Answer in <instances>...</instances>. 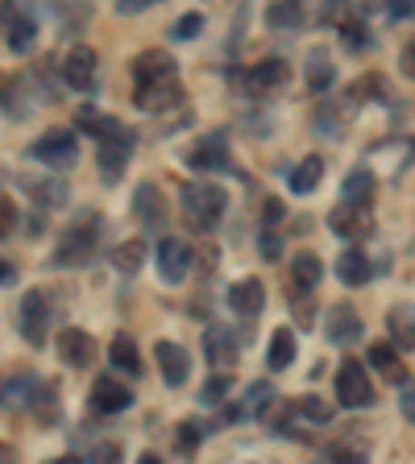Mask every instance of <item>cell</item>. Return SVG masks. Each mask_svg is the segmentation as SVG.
<instances>
[{
  "instance_id": "1",
  "label": "cell",
  "mask_w": 415,
  "mask_h": 464,
  "mask_svg": "<svg viewBox=\"0 0 415 464\" xmlns=\"http://www.w3.org/2000/svg\"><path fill=\"white\" fill-rule=\"evenodd\" d=\"M224 191L221 187H212V183H200V187H187L183 191V216H187V224H192L195 232H212L216 224H221V216H224Z\"/></svg>"
},
{
  "instance_id": "2",
  "label": "cell",
  "mask_w": 415,
  "mask_h": 464,
  "mask_svg": "<svg viewBox=\"0 0 415 464\" xmlns=\"http://www.w3.org/2000/svg\"><path fill=\"white\" fill-rule=\"evenodd\" d=\"M29 158L50 166V170H67V166L79 158V137L71 133V129H50V133H42L38 141H34Z\"/></svg>"
},
{
  "instance_id": "3",
  "label": "cell",
  "mask_w": 415,
  "mask_h": 464,
  "mask_svg": "<svg viewBox=\"0 0 415 464\" xmlns=\"http://www.w3.org/2000/svg\"><path fill=\"white\" fill-rule=\"evenodd\" d=\"M0 21H5V38H9L13 54H29L34 42H38V21H34V13H29L21 0H5V5H0Z\"/></svg>"
},
{
  "instance_id": "4",
  "label": "cell",
  "mask_w": 415,
  "mask_h": 464,
  "mask_svg": "<svg viewBox=\"0 0 415 464\" xmlns=\"http://www.w3.org/2000/svg\"><path fill=\"white\" fill-rule=\"evenodd\" d=\"M337 402L349 406V411L374 402V386H370L366 365H361V361H345V365L337 369Z\"/></svg>"
},
{
  "instance_id": "5",
  "label": "cell",
  "mask_w": 415,
  "mask_h": 464,
  "mask_svg": "<svg viewBox=\"0 0 415 464\" xmlns=\"http://www.w3.org/2000/svg\"><path fill=\"white\" fill-rule=\"evenodd\" d=\"M129 154H133V133H129L125 125L116 129V133L100 137V174H104V183H116V179H121Z\"/></svg>"
},
{
  "instance_id": "6",
  "label": "cell",
  "mask_w": 415,
  "mask_h": 464,
  "mask_svg": "<svg viewBox=\"0 0 415 464\" xmlns=\"http://www.w3.org/2000/svg\"><path fill=\"white\" fill-rule=\"evenodd\" d=\"M46 332H50V303L42 290H29L25 299H21V336L34 348H42L46 344Z\"/></svg>"
},
{
  "instance_id": "7",
  "label": "cell",
  "mask_w": 415,
  "mask_h": 464,
  "mask_svg": "<svg viewBox=\"0 0 415 464\" xmlns=\"http://www.w3.org/2000/svg\"><path fill=\"white\" fill-rule=\"evenodd\" d=\"M133 104L142 112H166V108L183 104V87L179 79H163V83H137L133 87Z\"/></svg>"
},
{
  "instance_id": "8",
  "label": "cell",
  "mask_w": 415,
  "mask_h": 464,
  "mask_svg": "<svg viewBox=\"0 0 415 464\" xmlns=\"http://www.w3.org/2000/svg\"><path fill=\"white\" fill-rule=\"evenodd\" d=\"M92 249H96V232H92V220L75 224V228H67V237H63V245L54 249V266H84L87 257H92Z\"/></svg>"
},
{
  "instance_id": "9",
  "label": "cell",
  "mask_w": 415,
  "mask_h": 464,
  "mask_svg": "<svg viewBox=\"0 0 415 464\" xmlns=\"http://www.w3.org/2000/svg\"><path fill=\"white\" fill-rule=\"evenodd\" d=\"M63 83L75 87V92H92L96 87V54H92V46H75L63 58Z\"/></svg>"
},
{
  "instance_id": "10",
  "label": "cell",
  "mask_w": 415,
  "mask_h": 464,
  "mask_svg": "<svg viewBox=\"0 0 415 464\" xmlns=\"http://www.w3.org/2000/svg\"><path fill=\"white\" fill-rule=\"evenodd\" d=\"M163 79H179V67L166 50H145L133 58V83H163Z\"/></svg>"
},
{
  "instance_id": "11",
  "label": "cell",
  "mask_w": 415,
  "mask_h": 464,
  "mask_svg": "<svg viewBox=\"0 0 415 464\" xmlns=\"http://www.w3.org/2000/svg\"><path fill=\"white\" fill-rule=\"evenodd\" d=\"M187 270H192V249H187L183 241H174V237H166L163 245H158V274H163V282H183Z\"/></svg>"
},
{
  "instance_id": "12",
  "label": "cell",
  "mask_w": 415,
  "mask_h": 464,
  "mask_svg": "<svg viewBox=\"0 0 415 464\" xmlns=\"http://www.w3.org/2000/svg\"><path fill=\"white\" fill-rule=\"evenodd\" d=\"M58 357L67 361L71 369L92 365V357H96V340L87 336L84 328H63L58 332Z\"/></svg>"
},
{
  "instance_id": "13",
  "label": "cell",
  "mask_w": 415,
  "mask_h": 464,
  "mask_svg": "<svg viewBox=\"0 0 415 464\" xmlns=\"http://www.w3.org/2000/svg\"><path fill=\"white\" fill-rule=\"evenodd\" d=\"M154 357H158V369H163V382H166V386H183L187 377H192V357H187V348L163 340V344L154 348Z\"/></svg>"
},
{
  "instance_id": "14",
  "label": "cell",
  "mask_w": 415,
  "mask_h": 464,
  "mask_svg": "<svg viewBox=\"0 0 415 464\" xmlns=\"http://www.w3.org/2000/svg\"><path fill=\"white\" fill-rule=\"evenodd\" d=\"M224 162H229V150H224V137L212 133V137H200V141L192 145V154H187V166L200 174L208 170H224Z\"/></svg>"
},
{
  "instance_id": "15",
  "label": "cell",
  "mask_w": 415,
  "mask_h": 464,
  "mask_svg": "<svg viewBox=\"0 0 415 464\" xmlns=\"http://www.w3.org/2000/svg\"><path fill=\"white\" fill-rule=\"evenodd\" d=\"M133 216L145 224V228H163L166 224V203H163V195H158L154 183H142L133 191Z\"/></svg>"
},
{
  "instance_id": "16",
  "label": "cell",
  "mask_w": 415,
  "mask_h": 464,
  "mask_svg": "<svg viewBox=\"0 0 415 464\" xmlns=\"http://www.w3.org/2000/svg\"><path fill=\"white\" fill-rule=\"evenodd\" d=\"M133 402V390L113 382V377H100L96 386H92V406H96L100 415H116V411H125Z\"/></svg>"
},
{
  "instance_id": "17",
  "label": "cell",
  "mask_w": 415,
  "mask_h": 464,
  "mask_svg": "<svg viewBox=\"0 0 415 464\" xmlns=\"http://www.w3.org/2000/svg\"><path fill=\"white\" fill-rule=\"evenodd\" d=\"M237 340H232V332L229 328H208L203 332V357L212 361V365H221V369H229L232 361H237Z\"/></svg>"
},
{
  "instance_id": "18",
  "label": "cell",
  "mask_w": 415,
  "mask_h": 464,
  "mask_svg": "<svg viewBox=\"0 0 415 464\" xmlns=\"http://www.w3.org/2000/svg\"><path fill=\"white\" fill-rule=\"evenodd\" d=\"M324 332H329V340L332 344H349V340H358L361 336V319H358V311L353 307H332L329 311V319H324Z\"/></svg>"
},
{
  "instance_id": "19",
  "label": "cell",
  "mask_w": 415,
  "mask_h": 464,
  "mask_svg": "<svg viewBox=\"0 0 415 464\" xmlns=\"http://www.w3.org/2000/svg\"><path fill=\"white\" fill-rule=\"evenodd\" d=\"M38 386H42L38 377L17 373L9 386H0V406H9V411H29V406L38 402V394H34Z\"/></svg>"
},
{
  "instance_id": "20",
  "label": "cell",
  "mask_w": 415,
  "mask_h": 464,
  "mask_svg": "<svg viewBox=\"0 0 415 464\" xmlns=\"http://www.w3.org/2000/svg\"><path fill=\"white\" fill-rule=\"evenodd\" d=\"M229 303H232V311H237V315H258L262 311V303H266V286H262L258 278H242L237 282V286L229 290Z\"/></svg>"
},
{
  "instance_id": "21",
  "label": "cell",
  "mask_w": 415,
  "mask_h": 464,
  "mask_svg": "<svg viewBox=\"0 0 415 464\" xmlns=\"http://www.w3.org/2000/svg\"><path fill=\"white\" fill-rule=\"evenodd\" d=\"M332 232H341V237H366L370 232L366 203H341L337 212H332Z\"/></svg>"
},
{
  "instance_id": "22",
  "label": "cell",
  "mask_w": 415,
  "mask_h": 464,
  "mask_svg": "<svg viewBox=\"0 0 415 464\" xmlns=\"http://www.w3.org/2000/svg\"><path fill=\"white\" fill-rule=\"evenodd\" d=\"M370 274H374V266H370V257L361 249H345L337 257V278L345 282V286H366Z\"/></svg>"
},
{
  "instance_id": "23",
  "label": "cell",
  "mask_w": 415,
  "mask_h": 464,
  "mask_svg": "<svg viewBox=\"0 0 415 464\" xmlns=\"http://www.w3.org/2000/svg\"><path fill=\"white\" fill-rule=\"evenodd\" d=\"M387 328H390V340H395L399 353H411L415 348V311L407 307V303L387 315Z\"/></svg>"
},
{
  "instance_id": "24",
  "label": "cell",
  "mask_w": 415,
  "mask_h": 464,
  "mask_svg": "<svg viewBox=\"0 0 415 464\" xmlns=\"http://www.w3.org/2000/svg\"><path fill=\"white\" fill-rule=\"evenodd\" d=\"M320 174H324V158H320V154H308L300 166H295V170H291V191H295V195L316 191Z\"/></svg>"
},
{
  "instance_id": "25",
  "label": "cell",
  "mask_w": 415,
  "mask_h": 464,
  "mask_svg": "<svg viewBox=\"0 0 415 464\" xmlns=\"http://www.w3.org/2000/svg\"><path fill=\"white\" fill-rule=\"evenodd\" d=\"M266 21H271V29L291 34V29L303 25V5H300V0H274L271 9H266Z\"/></svg>"
},
{
  "instance_id": "26",
  "label": "cell",
  "mask_w": 415,
  "mask_h": 464,
  "mask_svg": "<svg viewBox=\"0 0 415 464\" xmlns=\"http://www.w3.org/2000/svg\"><path fill=\"white\" fill-rule=\"evenodd\" d=\"M108 357H113V365L116 369H125V373H142V357H137V344L129 336H116L113 340V348H108Z\"/></svg>"
},
{
  "instance_id": "27",
  "label": "cell",
  "mask_w": 415,
  "mask_h": 464,
  "mask_svg": "<svg viewBox=\"0 0 415 464\" xmlns=\"http://www.w3.org/2000/svg\"><path fill=\"white\" fill-rule=\"evenodd\" d=\"M266 361H271V369H287L291 361H295V336H291V328H279L271 336V353H266Z\"/></svg>"
},
{
  "instance_id": "28",
  "label": "cell",
  "mask_w": 415,
  "mask_h": 464,
  "mask_svg": "<svg viewBox=\"0 0 415 464\" xmlns=\"http://www.w3.org/2000/svg\"><path fill=\"white\" fill-rule=\"evenodd\" d=\"M291 79V67L282 63V58H262L258 67H253V83L258 87H279Z\"/></svg>"
},
{
  "instance_id": "29",
  "label": "cell",
  "mask_w": 415,
  "mask_h": 464,
  "mask_svg": "<svg viewBox=\"0 0 415 464\" xmlns=\"http://www.w3.org/2000/svg\"><path fill=\"white\" fill-rule=\"evenodd\" d=\"M320 274H324V266H320L316 253H300V257H295V266H291V278H295V286H308V290H316Z\"/></svg>"
},
{
  "instance_id": "30",
  "label": "cell",
  "mask_w": 415,
  "mask_h": 464,
  "mask_svg": "<svg viewBox=\"0 0 415 464\" xmlns=\"http://www.w3.org/2000/svg\"><path fill=\"white\" fill-rule=\"evenodd\" d=\"M271 398H274V386H266V382H253V386H250V398H245V406H229V419L258 415L262 406H271Z\"/></svg>"
},
{
  "instance_id": "31",
  "label": "cell",
  "mask_w": 415,
  "mask_h": 464,
  "mask_svg": "<svg viewBox=\"0 0 415 464\" xmlns=\"http://www.w3.org/2000/svg\"><path fill=\"white\" fill-rule=\"evenodd\" d=\"M341 195H345V203H370V195H374V174L353 170L345 179V187H341Z\"/></svg>"
},
{
  "instance_id": "32",
  "label": "cell",
  "mask_w": 415,
  "mask_h": 464,
  "mask_svg": "<svg viewBox=\"0 0 415 464\" xmlns=\"http://www.w3.org/2000/svg\"><path fill=\"white\" fill-rule=\"evenodd\" d=\"M75 125L79 129H87V133L96 137H108V133H116V129H121V121H116V116H104V112H92V108H84V112L75 116Z\"/></svg>"
},
{
  "instance_id": "33",
  "label": "cell",
  "mask_w": 415,
  "mask_h": 464,
  "mask_svg": "<svg viewBox=\"0 0 415 464\" xmlns=\"http://www.w3.org/2000/svg\"><path fill=\"white\" fill-rule=\"evenodd\" d=\"M332 79H337V67H332L324 54H311L308 58V87L311 92H329Z\"/></svg>"
},
{
  "instance_id": "34",
  "label": "cell",
  "mask_w": 415,
  "mask_h": 464,
  "mask_svg": "<svg viewBox=\"0 0 415 464\" xmlns=\"http://www.w3.org/2000/svg\"><path fill=\"white\" fill-rule=\"evenodd\" d=\"M229 390H232V377L229 373H216V377H208V382H203L200 402L203 406H221L224 398H229Z\"/></svg>"
},
{
  "instance_id": "35",
  "label": "cell",
  "mask_w": 415,
  "mask_h": 464,
  "mask_svg": "<svg viewBox=\"0 0 415 464\" xmlns=\"http://www.w3.org/2000/svg\"><path fill=\"white\" fill-rule=\"evenodd\" d=\"M395 361H399V348L395 344H374V348H370V365L382 369V373H390V377H403V369H399Z\"/></svg>"
},
{
  "instance_id": "36",
  "label": "cell",
  "mask_w": 415,
  "mask_h": 464,
  "mask_svg": "<svg viewBox=\"0 0 415 464\" xmlns=\"http://www.w3.org/2000/svg\"><path fill=\"white\" fill-rule=\"evenodd\" d=\"M142 257H145V245L142 241H125L121 249H116V270L137 274L142 270Z\"/></svg>"
},
{
  "instance_id": "37",
  "label": "cell",
  "mask_w": 415,
  "mask_h": 464,
  "mask_svg": "<svg viewBox=\"0 0 415 464\" xmlns=\"http://www.w3.org/2000/svg\"><path fill=\"white\" fill-rule=\"evenodd\" d=\"M203 427L208 423H195V419H183V423H179V448H183V452H195V448H200Z\"/></svg>"
},
{
  "instance_id": "38",
  "label": "cell",
  "mask_w": 415,
  "mask_h": 464,
  "mask_svg": "<svg viewBox=\"0 0 415 464\" xmlns=\"http://www.w3.org/2000/svg\"><path fill=\"white\" fill-rule=\"evenodd\" d=\"M200 29H203V13H183V17L174 21V38H179V42H192Z\"/></svg>"
},
{
  "instance_id": "39",
  "label": "cell",
  "mask_w": 415,
  "mask_h": 464,
  "mask_svg": "<svg viewBox=\"0 0 415 464\" xmlns=\"http://www.w3.org/2000/svg\"><path fill=\"white\" fill-rule=\"evenodd\" d=\"M341 38H345L349 50H366L370 46V34L358 25V21H345V25H341Z\"/></svg>"
},
{
  "instance_id": "40",
  "label": "cell",
  "mask_w": 415,
  "mask_h": 464,
  "mask_svg": "<svg viewBox=\"0 0 415 464\" xmlns=\"http://www.w3.org/2000/svg\"><path fill=\"white\" fill-rule=\"evenodd\" d=\"M13 228H17V208H13V199L0 195V237H9Z\"/></svg>"
},
{
  "instance_id": "41",
  "label": "cell",
  "mask_w": 415,
  "mask_h": 464,
  "mask_svg": "<svg viewBox=\"0 0 415 464\" xmlns=\"http://www.w3.org/2000/svg\"><path fill=\"white\" fill-rule=\"evenodd\" d=\"M258 249H262V257H266V261H274V257H279V253H282V241H279V237H274L271 228H266V232H262V237H258Z\"/></svg>"
},
{
  "instance_id": "42",
  "label": "cell",
  "mask_w": 415,
  "mask_h": 464,
  "mask_svg": "<svg viewBox=\"0 0 415 464\" xmlns=\"http://www.w3.org/2000/svg\"><path fill=\"white\" fill-rule=\"evenodd\" d=\"M291 307H295V315H303V324L311 319V290L308 286H295V299H291Z\"/></svg>"
},
{
  "instance_id": "43",
  "label": "cell",
  "mask_w": 415,
  "mask_h": 464,
  "mask_svg": "<svg viewBox=\"0 0 415 464\" xmlns=\"http://www.w3.org/2000/svg\"><path fill=\"white\" fill-rule=\"evenodd\" d=\"M300 411H303V415H311V419H320V423H324V419H332V411L320 402V398H303Z\"/></svg>"
},
{
  "instance_id": "44",
  "label": "cell",
  "mask_w": 415,
  "mask_h": 464,
  "mask_svg": "<svg viewBox=\"0 0 415 464\" xmlns=\"http://www.w3.org/2000/svg\"><path fill=\"white\" fill-rule=\"evenodd\" d=\"M399 406H403V415L415 423V382H403V390H399Z\"/></svg>"
},
{
  "instance_id": "45",
  "label": "cell",
  "mask_w": 415,
  "mask_h": 464,
  "mask_svg": "<svg viewBox=\"0 0 415 464\" xmlns=\"http://www.w3.org/2000/svg\"><path fill=\"white\" fill-rule=\"evenodd\" d=\"M262 220H266V224L282 220V203L279 199H266V203H262Z\"/></svg>"
},
{
  "instance_id": "46",
  "label": "cell",
  "mask_w": 415,
  "mask_h": 464,
  "mask_svg": "<svg viewBox=\"0 0 415 464\" xmlns=\"http://www.w3.org/2000/svg\"><path fill=\"white\" fill-rule=\"evenodd\" d=\"M399 67H403V75H407V79H415V38L407 42V50H403V63H399Z\"/></svg>"
},
{
  "instance_id": "47",
  "label": "cell",
  "mask_w": 415,
  "mask_h": 464,
  "mask_svg": "<svg viewBox=\"0 0 415 464\" xmlns=\"http://www.w3.org/2000/svg\"><path fill=\"white\" fill-rule=\"evenodd\" d=\"M150 5H158V0H121L116 9H121V13H125V17H129V13H142V9H150Z\"/></svg>"
},
{
  "instance_id": "48",
  "label": "cell",
  "mask_w": 415,
  "mask_h": 464,
  "mask_svg": "<svg viewBox=\"0 0 415 464\" xmlns=\"http://www.w3.org/2000/svg\"><path fill=\"white\" fill-rule=\"evenodd\" d=\"M415 0H390V17H411Z\"/></svg>"
},
{
  "instance_id": "49",
  "label": "cell",
  "mask_w": 415,
  "mask_h": 464,
  "mask_svg": "<svg viewBox=\"0 0 415 464\" xmlns=\"http://www.w3.org/2000/svg\"><path fill=\"white\" fill-rule=\"evenodd\" d=\"M13 278H17V270H13V261H5V257H0V286H9Z\"/></svg>"
},
{
  "instance_id": "50",
  "label": "cell",
  "mask_w": 415,
  "mask_h": 464,
  "mask_svg": "<svg viewBox=\"0 0 415 464\" xmlns=\"http://www.w3.org/2000/svg\"><path fill=\"white\" fill-rule=\"evenodd\" d=\"M9 456H13V448H0V460H9Z\"/></svg>"
},
{
  "instance_id": "51",
  "label": "cell",
  "mask_w": 415,
  "mask_h": 464,
  "mask_svg": "<svg viewBox=\"0 0 415 464\" xmlns=\"http://www.w3.org/2000/svg\"><path fill=\"white\" fill-rule=\"evenodd\" d=\"M329 5H345V0H329Z\"/></svg>"
}]
</instances>
